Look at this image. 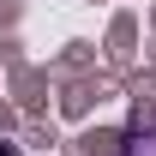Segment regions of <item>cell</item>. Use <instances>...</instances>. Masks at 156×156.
I'll return each mask as SVG.
<instances>
[{
	"label": "cell",
	"mask_w": 156,
	"mask_h": 156,
	"mask_svg": "<svg viewBox=\"0 0 156 156\" xmlns=\"http://www.w3.org/2000/svg\"><path fill=\"white\" fill-rule=\"evenodd\" d=\"M126 156H156V138H132V144H126Z\"/></svg>",
	"instance_id": "6da1fadb"
}]
</instances>
